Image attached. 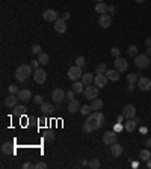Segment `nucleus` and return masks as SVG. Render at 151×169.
<instances>
[{
    "mask_svg": "<svg viewBox=\"0 0 151 169\" xmlns=\"http://www.w3.org/2000/svg\"><path fill=\"white\" fill-rule=\"evenodd\" d=\"M95 2H97V3H100V2H103V0H95Z\"/></svg>",
    "mask_w": 151,
    "mask_h": 169,
    "instance_id": "bf43d9fd",
    "label": "nucleus"
},
{
    "mask_svg": "<svg viewBox=\"0 0 151 169\" xmlns=\"http://www.w3.org/2000/svg\"><path fill=\"white\" fill-rule=\"evenodd\" d=\"M150 157H151V151L148 150V148H145V150H142V151L139 152V159H141L142 161H147Z\"/></svg>",
    "mask_w": 151,
    "mask_h": 169,
    "instance_id": "c85d7f7f",
    "label": "nucleus"
},
{
    "mask_svg": "<svg viewBox=\"0 0 151 169\" xmlns=\"http://www.w3.org/2000/svg\"><path fill=\"white\" fill-rule=\"evenodd\" d=\"M88 163H89V161H88V160H82V166H86Z\"/></svg>",
    "mask_w": 151,
    "mask_h": 169,
    "instance_id": "4d7b16f0",
    "label": "nucleus"
},
{
    "mask_svg": "<svg viewBox=\"0 0 151 169\" xmlns=\"http://www.w3.org/2000/svg\"><path fill=\"white\" fill-rule=\"evenodd\" d=\"M136 2H138V3H143L145 0H136Z\"/></svg>",
    "mask_w": 151,
    "mask_h": 169,
    "instance_id": "13d9d810",
    "label": "nucleus"
},
{
    "mask_svg": "<svg viewBox=\"0 0 151 169\" xmlns=\"http://www.w3.org/2000/svg\"><path fill=\"white\" fill-rule=\"evenodd\" d=\"M110 54H112V56L117 59V58H119V54H121V50H119L118 47H113V49L110 50Z\"/></svg>",
    "mask_w": 151,
    "mask_h": 169,
    "instance_id": "4c0bfd02",
    "label": "nucleus"
},
{
    "mask_svg": "<svg viewBox=\"0 0 151 169\" xmlns=\"http://www.w3.org/2000/svg\"><path fill=\"white\" fill-rule=\"evenodd\" d=\"M121 128H122V125H121V124H119V122H118L117 125H115V131H119V130H121Z\"/></svg>",
    "mask_w": 151,
    "mask_h": 169,
    "instance_id": "8fccbe9b",
    "label": "nucleus"
},
{
    "mask_svg": "<svg viewBox=\"0 0 151 169\" xmlns=\"http://www.w3.org/2000/svg\"><path fill=\"white\" fill-rule=\"evenodd\" d=\"M107 82H109V79H107V76H104V74H97L95 79H94V83H95V86H98V88H104L107 84Z\"/></svg>",
    "mask_w": 151,
    "mask_h": 169,
    "instance_id": "dca6fc26",
    "label": "nucleus"
},
{
    "mask_svg": "<svg viewBox=\"0 0 151 169\" xmlns=\"http://www.w3.org/2000/svg\"><path fill=\"white\" fill-rule=\"evenodd\" d=\"M145 45H147V47H151V38L145 39Z\"/></svg>",
    "mask_w": 151,
    "mask_h": 169,
    "instance_id": "3c124183",
    "label": "nucleus"
},
{
    "mask_svg": "<svg viewBox=\"0 0 151 169\" xmlns=\"http://www.w3.org/2000/svg\"><path fill=\"white\" fill-rule=\"evenodd\" d=\"M34 80L38 84L45 83V80H47V73H45L44 68H36V69H35L34 71Z\"/></svg>",
    "mask_w": 151,
    "mask_h": 169,
    "instance_id": "39448f33",
    "label": "nucleus"
},
{
    "mask_svg": "<svg viewBox=\"0 0 151 169\" xmlns=\"http://www.w3.org/2000/svg\"><path fill=\"white\" fill-rule=\"evenodd\" d=\"M32 53H34V54H41V53H42L41 45H38V44H35L34 47H32Z\"/></svg>",
    "mask_w": 151,
    "mask_h": 169,
    "instance_id": "58836bf2",
    "label": "nucleus"
},
{
    "mask_svg": "<svg viewBox=\"0 0 151 169\" xmlns=\"http://www.w3.org/2000/svg\"><path fill=\"white\" fill-rule=\"evenodd\" d=\"M106 76H107L109 80L117 82V80H119V71H118L117 68H115V69H107V71H106Z\"/></svg>",
    "mask_w": 151,
    "mask_h": 169,
    "instance_id": "5701e85b",
    "label": "nucleus"
},
{
    "mask_svg": "<svg viewBox=\"0 0 151 169\" xmlns=\"http://www.w3.org/2000/svg\"><path fill=\"white\" fill-rule=\"evenodd\" d=\"M98 92H100V88H98V86H94V84H88V86L85 88L83 95H85V98H86V100L92 101L94 98H97V97H98Z\"/></svg>",
    "mask_w": 151,
    "mask_h": 169,
    "instance_id": "7ed1b4c3",
    "label": "nucleus"
},
{
    "mask_svg": "<svg viewBox=\"0 0 151 169\" xmlns=\"http://www.w3.org/2000/svg\"><path fill=\"white\" fill-rule=\"evenodd\" d=\"M133 89H134L133 83H128V91H130V92H133Z\"/></svg>",
    "mask_w": 151,
    "mask_h": 169,
    "instance_id": "864d4df0",
    "label": "nucleus"
},
{
    "mask_svg": "<svg viewBox=\"0 0 151 169\" xmlns=\"http://www.w3.org/2000/svg\"><path fill=\"white\" fill-rule=\"evenodd\" d=\"M80 112H82V115H85V116H89V115L92 113V107H91V104H83V106L80 107Z\"/></svg>",
    "mask_w": 151,
    "mask_h": 169,
    "instance_id": "c756f323",
    "label": "nucleus"
},
{
    "mask_svg": "<svg viewBox=\"0 0 151 169\" xmlns=\"http://www.w3.org/2000/svg\"><path fill=\"white\" fill-rule=\"evenodd\" d=\"M74 91H73V89H70V91H67V94H65V98H67L68 101H70V100H74Z\"/></svg>",
    "mask_w": 151,
    "mask_h": 169,
    "instance_id": "a19ab883",
    "label": "nucleus"
},
{
    "mask_svg": "<svg viewBox=\"0 0 151 169\" xmlns=\"http://www.w3.org/2000/svg\"><path fill=\"white\" fill-rule=\"evenodd\" d=\"M115 11H117V9H115V6H113V5H110L109 8H107V12H109L110 15H112V14H115Z\"/></svg>",
    "mask_w": 151,
    "mask_h": 169,
    "instance_id": "49530a36",
    "label": "nucleus"
},
{
    "mask_svg": "<svg viewBox=\"0 0 151 169\" xmlns=\"http://www.w3.org/2000/svg\"><path fill=\"white\" fill-rule=\"evenodd\" d=\"M138 122H139V119L136 118V116H134V118L127 119L126 124H124V128H126L127 131H133L134 128H136V124H138Z\"/></svg>",
    "mask_w": 151,
    "mask_h": 169,
    "instance_id": "a211bd4d",
    "label": "nucleus"
},
{
    "mask_svg": "<svg viewBox=\"0 0 151 169\" xmlns=\"http://www.w3.org/2000/svg\"><path fill=\"white\" fill-rule=\"evenodd\" d=\"M8 91H9V94H18V86L17 84H9V88H8Z\"/></svg>",
    "mask_w": 151,
    "mask_h": 169,
    "instance_id": "ea45409f",
    "label": "nucleus"
},
{
    "mask_svg": "<svg viewBox=\"0 0 151 169\" xmlns=\"http://www.w3.org/2000/svg\"><path fill=\"white\" fill-rule=\"evenodd\" d=\"M91 107H92V112H98V110L103 107V100L100 98H94L91 101Z\"/></svg>",
    "mask_w": 151,
    "mask_h": 169,
    "instance_id": "b1692460",
    "label": "nucleus"
},
{
    "mask_svg": "<svg viewBox=\"0 0 151 169\" xmlns=\"http://www.w3.org/2000/svg\"><path fill=\"white\" fill-rule=\"evenodd\" d=\"M17 95L21 101H29V100L32 98V92H30L29 89H20Z\"/></svg>",
    "mask_w": 151,
    "mask_h": 169,
    "instance_id": "6ab92c4d",
    "label": "nucleus"
},
{
    "mask_svg": "<svg viewBox=\"0 0 151 169\" xmlns=\"http://www.w3.org/2000/svg\"><path fill=\"white\" fill-rule=\"evenodd\" d=\"M145 54H147V56H148V58L151 59V47H148V49H147V53H145Z\"/></svg>",
    "mask_w": 151,
    "mask_h": 169,
    "instance_id": "603ef678",
    "label": "nucleus"
},
{
    "mask_svg": "<svg viewBox=\"0 0 151 169\" xmlns=\"http://www.w3.org/2000/svg\"><path fill=\"white\" fill-rule=\"evenodd\" d=\"M145 146H147L148 150H151V137H150V139H147V142H145Z\"/></svg>",
    "mask_w": 151,
    "mask_h": 169,
    "instance_id": "09e8293b",
    "label": "nucleus"
},
{
    "mask_svg": "<svg viewBox=\"0 0 151 169\" xmlns=\"http://www.w3.org/2000/svg\"><path fill=\"white\" fill-rule=\"evenodd\" d=\"M138 88H139L141 91H150L151 80L148 77H139V80H138Z\"/></svg>",
    "mask_w": 151,
    "mask_h": 169,
    "instance_id": "4468645a",
    "label": "nucleus"
},
{
    "mask_svg": "<svg viewBox=\"0 0 151 169\" xmlns=\"http://www.w3.org/2000/svg\"><path fill=\"white\" fill-rule=\"evenodd\" d=\"M30 65H32V68H35V69H36V68H39V65H41V64H39V60H32V62H30Z\"/></svg>",
    "mask_w": 151,
    "mask_h": 169,
    "instance_id": "a18cd8bd",
    "label": "nucleus"
},
{
    "mask_svg": "<svg viewBox=\"0 0 151 169\" xmlns=\"http://www.w3.org/2000/svg\"><path fill=\"white\" fill-rule=\"evenodd\" d=\"M122 119H124V116H122V113H121V116H118V122H122Z\"/></svg>",
    "mask_w": 151,
    "mask_h": 169,
    "instance_id": "6e6d98bb",
    "label": "nucleus"
},
{
    "mask_svg": "<svg viewBox=\"0 0 151 169\" xmlns=\"http://www.w3.org/2000/svg\"><path fill=\"white\" fill-rule=\"evenodd\" d=\"M122 145H119V144H113V145H110V154L113 156V157H119L121 154H122Z\"/></svg>",
    "mask_w": 151,
    "mask_h": 169,
    "instance_id": "4be33fe9",
    "label": "nucleus"
},
{
    "mask_svg": "<svg viewBox=\"0 0 151 169\" xmlns=\"http://www.w3.org/2000/svg\"><path fill=\"white\" fill-rule=\"evenodd\" d=\"M32 74V65H20V67L15 69V73H14V77H15V80L18 82H26L29 77Z\"/></svg>",
    "mask_w": 151,
    "mask_h": 169,
    "instance_id": "f03ea898",
    "label": "nucleus"
},
{
    "mask_svg": "<svg viewBox=\"0 0 151 169\" xmlns=\"http://www.w3.org/2000/svg\"><path fill=\"white\" fill-rule=\"evenodd\" d=\"M23 169H35V165H32L30 161H26L23 165Z\"/></svg>",
    "mask_w": 151,
    "mask_h": 169,
    "instance_id": "c03bdc74",
    "label": "nucleus"
},
{
    "mask_svg": "<svg viewBox=\"0 0 151 169\" xmlns=\"http://www.w3.org/2000/svg\"><path fill=\"white\" fill-rule=\"evenodd\" d=\"M2 152L6 154V156H14L15 154V150H14V145L9 144V142H5L2 145Z\"/></svg>",
    "mask_w": 151,
    "mask_h": 169,
    "instance_id": "aec40b11",
    "label": "nucleus"
},
{
    "mask_svg": "<svg viewBox=\"0 0 151 169\" xmlns=\"http://www.w3.org/2000/svg\"><path fill=\"white\" fill-rule=\"evenodd\" d=\"M34 101L36 103V104H42V103H44V98H42V95H35Z\"/></svg>",
    "mask_w": 151,
    "mask_h": 169,
    "instance_id": "37998d69",
    "label": "nucleus"
},
{
    "mask_svg": "<svg viewBox=\"0 0 151 169\" xmlns=\"http://www.w3.org/2000/svg\"><path fill=\"white\" fill-rule=\"evenodd\" d=\"M107 8H109V6H107L104 2H100V3L95 5V12H98L100 15L101 14H106V12H107Z\"/></svg>",
    "mask_w": 151,
    "mask_h": 169,
    "instance_id": "393cba45",
    "label": "nucleus"
},
{
    "mask_svg": "<svg viewBox=\"0 0 151 169\" xmlns=\"http://www.w3.org/2000/svg\"><path fill=\"white\" fill-rule=\"evenodd\" d=\"M106 71H107V65L104 62H101V64L97 65V74H104Z\"/></svg>",
    "mask_w": 151,
    "mask_h": 169,
    "instance_id": "72a5a7b5",
    "label": "nucleus"
},
{
    "mask_svg": "<svg viewBox=\"0 0 151 169\" xmlns=\"http://www.w3.org/2000/svg\"><path fill=\"white\" fill-rule=\"evenodd\" d=\"M147 166H148V169H151V157L147 160Z\"/></svg>",
    "mask_w": 151,
    "mask_h": 169,
    "instance_id": "5fc2aeb1",
    "label": "nucleus"
},
{
    "mask_svg": "<svg viewBox=\"0 0 151 169\" xmlns=\"http://www.w3.org/2000/svg\"><path fill=\"white\" fill-rule=\"evenodd\" d=\"M122 116L126 119H130V118H134V116H136V109H134L133 104L124 106V109H122Z\"/></svg>",
    "mask_w": 151,
    "mask_h": 169,
    "instance_id": "ddd939ff",
    "label": "nucleus"
},
{
    "mask_svg": "<svg viewBox=\"0 0 151 169\" xmlns=\"http://www.w3.org/2000/svg\"><path fill=\"white\" fill-rule=\"evenodd\" d=\"M113 64H115V68H117L119 73H126L127 69H128V62H127L124 58H121V56H119V58H117Z\"/></svg>",
    "mask_w": 151,
    "mask_h": 169,
    "instance_id": "1a4fd4ad",
    "label": "nucleus"
},
{
    "mask_svg": "<svg viewBox=\"0 0 151 169\" xmlns=\"http://www.w3.org/2000/svg\"><path fill=\"white\" fill-rule=\"evenodd\" d=\"M18 95L17 94H9L8 97L5 98V101H3V104L6 106V107H15L17 106V103H18Z\"/></svg>",
    "mask_w": 151,
    "mask_h": 169,
    "instance_id": "f8f14e48",
    "label": "nucleus"
},
{
    "mask_svg": "<svg viewBox=\"0 0 151 169\" xmlns=\"http://www.w3.org/2000/svg\"><path fill=\"white\" fill-rule=\"evenodd\" d=\"M73 91H74L76 94H82L85 91V84L82 83V82H77V80H76L74 83H73Z\"/></svg>",
    "mask_w": 151,
    "mask_h": 169,
    "instance_id": "bb28decb",
    "label": "nucleus"
},
{
    "mask_svg": "<svg viewBox=\"0 0 151 169\" xmlns=\"http://www.w3.org/2000/svg\"><path fill=\"white\" fill-rule=\"evenodd\" d=\"M138 80H139V76L136 74V73H128L127 74V82L128 83H138Z\"/></svg>",
    "mask_w": 151,
    "mask_h": 169,
    "instance_id": "7c9ffc66",
    "label": "nucleus"
},
{
    "mask_svg": "<svg viewBox=\"0 0 151 169\" xmlns=\"http://www.w3.org/2000/svg\"><path fill=\"white\" fill-rule=\"evenodd\" d=\"M117 141H118V136H117V131H115V130L106 131L104 136H103L104 145H113V144H117Z\"/></svg>",
    "mask_w": 151,
    "mask_h": 169,
    "instance_id": "423d86ee",
    "label": "nucleus"
},
{
    "mask_svg": "<svg viewBox=\"0 0 151 169\" xmlns=\"http://www.w3.org/2000/svg\"><path fill=\"white\" fill-rule=\"evenodd\" d=\"M38 60H39L41 65H47L50 62V56L47 53H41V54H38Z\"/></svg>",
    "mask_w": 151,
    "mask_h": 169,
    "instance_id": "cd10ccee",
    "label": "nucleus"
},
{
    "mask_svg": "<svg viewBox=\"0 0 151 169\" xmlns=\"http://www.w3.org/2000/svg\"><path fill=\"white\" fill-rule=\"evenodd\" d=\"M44 139L47 141V142H51V141H55V133L49 130V131H45V135H44Z\"/></svg>",
    "mask_w": 151,
    "mask_h": 169,
    "instance_id": "c9c22d12",
    "label": "nucleus"
},
{
    "mask_svg": "<svg viewBox=\"0 0 151 169\" xmlns=\"http://www.w3.org/2000/svg\"><path fill=\"white\" fill-rule=\"evenodd\" d=\"M94 79H95V77H94L92 74H89V73H85L83 76H82V83L86 84V86H88V84H92L94 83Z\"/></svg>",
    "mask_w": 151,
    "mask_h": 169,
    "instance_id": "a878e982",
    "label": "nucleus"
},
{
    "mask_svg": "<svg viewBox=\"0 0 151 169\" xmlns=\"http://www.w3.org/2000/svg\"><path fill=\"white\" fill-rule=\"evenodd\" d=\"M83 76L82 74V68L77 67V65H74V67H70V69H68V79L70 80H77V79H80V77Z\"/></svg>",
    "mask_w": 151,
    "mask_h": 169,
    "instance_id": "6e6552de",
    "label": "nucleus"
},
{
    "mask_svg": "<svg viewBox=\"0 0 151 169\" xmlns=\"http://www.w3.org/2000/svg\"><path fill=\"white\" fill-rule=\"evenodd\" d=\"M85 64H86V62H85V58H83V56H79V58L76 59V65H77V67L83 68V67H85Z\"/></svg>",
    "mask_w": 151,
    "mask_h": 169,
    "instance_id": "e433bc0d",
    "label": "nucleus"
},
{
    "mask_svg": "<svg viewBox=\"0 0 151 169\" xmlns=\"http://www.w3.org/2000/svg\"><path fill=\"white\" fill-rule=\"evenodd\" d=\"M65 91H64V89H60V88H56V89H55V91H53V92H51V100H53V101L56 103V104H60V103L64 101V100H65Z\"/></svg>",
    "mask_w": 151,
    "mask_h": 169,
    "instance_id": "0eeeda50",
    "label": "nucleus"
},
{
    "mask_svg": "<svg viewBox=\"0 0 151 169\" xmlns=\"http://www.w3.org/2000/svg\"><path fill=\"white\" fill-rule=\"evenodd\" d=\"M88 166H89L91 169H98L101 166V163H100V160H98V159H95V157H94V159H91V160H89Z\"/></svg>",
    "mask_w": 151,
    "mask_h": 169,
    "instance_id": "2f4dec72",
    "label": "nucleus"
},
{
    "mask_svg": "<svg viewBox=\"0 0 151 169\" xmlns=\"http://www.w3.org/2000/svg\"><path fill=\"white\" fill-rule=\"evenodd\" d=\"M127 53L130 54V56H138V47L132 44V45H128V49H127Z\"/></svg>",
    "mask_w": 151,
    "mask_h": 169,
    "instance_id": "f704fd0d",
    "label": "nucleus"
},
{
    "mask_svg": "<svg viewBox=\"0 0 151 169\" xmlns=\"http://www.w3.org/2000/svg\"><path fill=\"white\" fill-rule=\"evenodd\" d=\"M134 65L143 69V68H147L150 65V58L147 54H138V56H134Z\"/></svg>",
    "mask_w": 151,
    "mask_h": 169,
    "instance_id": "20e7f679",
    "label": "nucleus"
},
{
    "mask_svg": "<svg viewBox=\"0 0 151 169\" xmlns=\"http://www.w3.org/2000/svg\"><path fill=\"white\" fill-rule=\"evenodd\" d=\"M55 30H56L58 33H65V32H67V23H65L64 18H58V20L55 21Z\"/></svg>",
    "mask_w": 151,
    "mask_h": 169,
    "instance_id": "2eb2a0df",
    "label": "nucleus"
},
{
    "mask_svg": "<svg viewBox=\"0 0 151 169\" xmlns=\"http://www.w3.org/2000/svg\"><path fill=\"white\" fill-rule=\"evenodd\" d=\"M26 113V107L24 106H15V109H14V115L15 116H21V115H24Z\"/></svg>",
    "mask_w": 151,
    "mask_h": 169,
    "instance_id": "473e14b6",
    "label": "nucleus"
},
{
    "mask_svg": "<svg viewBox=\"0 0 151 169\" xmlns=\"http://www.w3.org/2000/svg\"><path fill=\"white\" fill-rule=\"evenodd\" d=\"M42 18H44L45 21H53V23H55L59 17H58V12H56L55 9H45V11L42 12Z\"/></svg>",
    "mask_w": 151,
    "mask_h": 169,
    "instance_id": "9b49d317",
    "label": "nucleus"
},
{
    "mask_svg": "<svg viewBox=\"0 0 151 169\" xmlns=\"http://www.w3.org/2000/svg\"><path fill=\"white\" fill-rule=\"evenodd\" d=\"M67 110L70 113H76L77 110H80V103L77 101V100H70L68 101V106H67Z\"/></svg>",
    "mask_w": 151,
    "mask_h": 169,
    "instance_id": "f3484780",
    "label": "nucleus"
},
{
    "mask_svg": "<svg viewBox=\"0 0 151 169\" xmlns=\"http://www.w3.org/2000/svg\"><path fill=\"white\" fill-rule=\"evenodd\" d=\"M39 109H41V112L44 115H51L55 112V107H53V104H50V103H42V104H39Z\"/></svg>",
    "mask_w": 151,
    "mask_h": 169,
    "instance_id": "412c9836",
    "label": "nucleus"
},
{
    "mask_svg": "<svg viewBox=\"0 0 151 169\" xmlns=\"http://www.w3.org/2000/svg\"><path fill=\"white\" fill-rule=\"evenodd\" d=\"M62 18H64L65 21H67V20H70V12H64V14H62Z\"/></svg>",
    "mask_w": 151,
    "mask_h": 169,
    "instance_id": "de8ad7c7",
    "label": "nucleus"
},
{
    "mask_svg": "<svg viewBox=\"0 0 151 169\" xmlns=\"http://www.w3.org/2000/svg\"><path fill=\"white\" fill-rule=\"evenodd\" d=\"M104 122V115L101 113L100 110L98 112H92L83 124V131L85 133H92L95 130H98Z\"/></svg>",
    "mask_w": 151,
    "mask_h": 169,
    "instance_id": "f257e3e1",
    "label": "nucleus"
},
{
    "mask_svg": "<svg viewBox=\"0 0 151 169\" xmlns=\"http://www.w3.org/2000/svg\"><path fill=\"white\" fill-rule=\"evenodd\" d=\"M98 24L103 27V29H107L112 26V15L110 14H101L100 18H98Z\"/></svg>",
    "mask_w": 151,
    "mask_h": 169,
    "instance_id": "9d476101",
    "label": "nucleus"
},
{
    "mask_svg": "<svg viewBox=\"0 0 151 169\" xmlns=\"http://www.w3.org/2000/svg\"><path fill=\"white\" fill-rule=\"evenodd\" d=\"M35 169H47L45 161H39V163H36V165H35Z\"/></svg>",
    "mask_w": 151,
    "mask_h": 169,
    "instance_id": "79ce46f5",
    "label": "nucleus"
}]
</instances>
